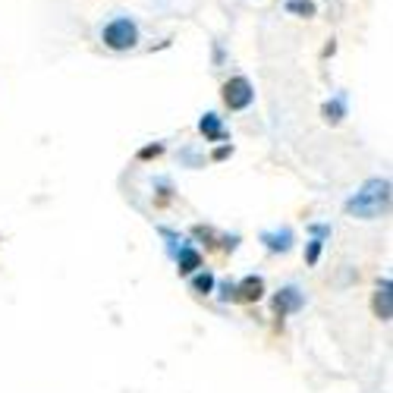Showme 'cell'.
I'll use <instances>...</instances> for the list:
<instances>
[{"label":"cell","instance_id":"5","mask_svg":"<svg viewBox=\"0 0 393 393\" xmlns=\"http://www.w3.org/2000/svg\"><path fill=\"white\" fill-rule=\"evenodd\" d=\"M299 309H302V293L296 287H287L274 296V311H277L280 318L289 315V311H299Z\"/></svg>","mask_w":393,"mask_h":393},{"label":"cell","instance_id":"12","mask_svg":"<svg viewBox=\"0 0 393 393\" xmlns=\"http://www.w3.org/2000/svg\"><path fill=\"white\" fill-rule=\"evenodd\" d=\"M192 289L195 293H211V289H214V277H211V274H199V277L192 280Z\"/></svg>","mask_w":393,"mask_h":393},{"label":"cell","instance_id":"14","mask_svg":"<svg viewBox=\"0 0 393 393\" xmlns=\"http://www.w3.org/2000/svg\"><path fill=\"white\" fill-rule=\"evenodd\" d=\"M161 151H164V148H161V145H151V148H145V151H142V155H139V157H157V155H161Z\"/></svg>","mask_w":393,"mask_h":393},{"label":"cell","instance_id":"8","mask_svg":"<svg viewBox=\"0 0 393 393\" xmlns=\"http://www.w3.org/2000/svg\"><path fill=\"white\" fill-rule=\"evenodd\" d=\"M199 129L205 133V139H211V142H221L223 139V126H221V116H217V114H205V116H201Z\"/></svg>","mask_w":393,"mask_h":393},{"label":"cell","instance_id":"6","mask_svg":"<svg viewBox=\"0 0 393 393\" xmlns=\"http://www.w3.org/2000/svg\"><path fill=\"white\" fill-rule=\"evenodd\" d=\"M261 243L267 245L271 252H287L293 245V230H274V233H261Z\"/></svg>","mask_w":393,"mask_h":393},{"label":"cell","instance_id":"10","mask_svg":"<svg viewBox=\"0 0 393 393\" xmlns=\"http://www.w3.org/2000/svg\"><path fill=\"white\" fill-rule=\"evenodd\" d=\"M324 120L327 123H340L343 120V101H331V104H324Z\"/></svg>","mask_w":393,"mask_h":393},{"label":"cell","instance_id":"9","mask_svg":"<svg viewBox=\"0 0 393 393\" xmlns=\"http://www.w3.org/2000/svg\"><path fill=\"white\" fill-rule=\"evenodd\" d=\"M177 265H179V274H192L195 267H201V255L195 249H179L177 252Z\"/></svg>","mask_w":393,"mask_h":393},{"label":"cell","instance_id":"11","mask_svg":"<svg viewBox=\"0 0 393 393\" xmlns=\"http://www.w3.org/2000/svg\"><path fill=\"white\" fill-rule=\"evenodd\" d=\"M287 10L289 13H299V16H311V13H315V4H311V0H289Z\"/></svg>","mask_w":393,"mask_h":393},{"label":"cell","instance_id":"13","mask_svg":"<svg viewBox=\"0 0 393 393\" xmlns=\"http://www.w3.org/2000/svg\"><path fill=\"white\" fill-rule=\"evenodd\" d=\"M321 239H324V236H315V239H311L309 255H305V261H309V265H315V261H318V255H321Z\"/></svg>","mask_w":393,"mask_h":393},{"label":"cell","instance_id":"3","mask_svg":"<svg viewBox=\"0 0 393 393\" xmlns=\"http://www.w3.org/2000/svg\"><path fill=\"white\" fill-rule=\"evenodd\" d=\"M252 98H255V92H252V82L245 76H236L223 85V101H227L230 111H245V107L252 104Z\"/></svg>","mask_w":393,"mask_h":393},{"label":"cell","instance_id":"7","mask_svg":"<svg viewBox=\"0 0 393 393\" xmlns=\"http://www.w3.org/2000/svg\"><path fill=\"white\" fill-rule=\"evenodd\" d=\"M390 280H384L381 287H377V293H375V315L381 318V321H390V315H393V305H390Z\"/></svg>","mask_w":393,"mask_h":393},{"label":"cell","instance_id":"1","mask_svg":"<svg viewBox=\"0 0 393 393\" xmlns=\"http://www.w3.org/2000/svg\"><path fill=\"white\" fill-rule=\"evenodd\" d=\"M387 201H390V183L387 179H368V183L346 201V214L371 221V217H381L384 211H387Z\"/></svg>","mask_w":393,"mask_h":393},{"label":"cell","instance_id":"2","mask_svg":"<svg viewBox=\"0 0 393 393\" xmlns=\"http://www.w3.org/2000/svg\"><path fill=\"white\" fill-rule=\"evenodd\" d=\"M101 38H104V45L114 48V50H129V48H135V41H139V28H135V23H129V19H114V23L104 26Z\"/></svg>","mask_w":393,"mask_h":393},{"label":"cell","instance_id":"4","mask_svg":"<svg viewBox=\"0 0 393 393\" xmlns=\"http://www.w3.org/2000/svg\"><path fill=\"white\" fill-rule=\"evenodd\" d=\"M261 296H265V280L261 277H245L243 283L233 287V299L239 302H258Z\"/></svg>","mask_w":393,"mask_h":393}]
</instances>
